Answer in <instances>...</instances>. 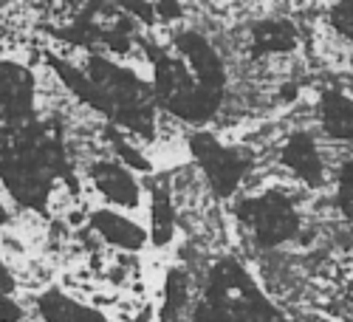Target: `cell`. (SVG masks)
<instances>
[{
  "label": "cell",
  "mask_w": 353,
  "mask_h": 322,
  "mask_svg": "<svg viewBox=\"0 0 353 322\" xmlns=\"http://www.w3.org/2000/svg\"><path fill=\"white\" fill-rule=\"evenodd\" d=\"M175 57L187 66V71L192 74V79L201 88L223 94V88H226L223 57L201 32H181L179 37H175Z\"/></svg>",
  "instance_id": "3957f363"
},
{
  "label": "cell",
  "mask_w": 353,
  "mask_h": 322,
  "mask_svg": "<svg viewBox=\"0 0 353 322\" xmlns=\"http://www.w3.org/2000/svg\"><path fill=\"white\" fill-rule=\"evenodd\" d=\"M190 150L198 159L203 179H207V184L218 198H229L243 187L252 167V156L246 148L223 144L212 133H195L190 139Z\"/></svg>",
  "instance_id": "7a4b0ae2"
},
{
  "label": "cell",
  "mask_w": 353,
  "mask_h": 322,
  "mask_svg": "<svg viewBox=\"0 0 353 322\" xmlns=\"http://www.w3.org/2000/svg\"><path fill=\"white\" fill-rule=\"evenodd\" d=\"M238 215L260 249H280L297 241L303 232V215L297 201L280 187H269L249 195L241 203Z\"/></svg>",
  "instance_id": "6da1fadb"
},
{
  "label": "cell",
  "mask_w": 353,
  "mask_h": 322,
  "mask_svg": "<svg viewBox=\"0 0 353 322\" xmlns=\"http://www.w3.org/2000/svg\"><path fill=\"white\" fill-rule=\"evenodd\" d=\"M20 319H23V308L12 297H0V322H20Z\"/></svg>",
  "instance_id": "7c38bea8"
},
{
  "label": "cell",
  "mask_w": 353,
  "mask_h": 322,
  "mask_svg": "<svg viewBox=\"0 0 353 322\" xmlns=\"http://www.w3.org/2000/svg\"><path fill=\"white\" fill-rule=\"evenodd\" d=\"M150 221H153V241L159 243V246H164V243H170L172 238H175V207H172V201L167 198V192H156L153 195V207H150Z\"/></svg>",
  "instance_id": "8fae6325"
},
{
  "label": "cell",
  "mask_w": 353,
  "mask_h": 322,
  "mask_svg": "<svg viewBox=\"0 0 353 322\" xmlns=\"http://www.w3.org/2000/svg\"><path fill=\"white\" fill-rule=\"evenodd\" d=\"M37 316L40 322H108V316L88 303H79L71 294L48 288L37 294Z\"/></svg>",
  "instance_id": "ba28073f"
},
{
  "label": "cell",
  "mask_w": 353,
  "mask_h": 322,
  "mask_svg": "<svg viewBox=\"0 0 353 322\" xmlns=\"http://www.w3.org/2000/svg\"><path fill=\"white\" fill-rule=\"evenodd\" d=\"M88 179H91V187L110 210L122 212V210H136L141 203L144 192L139 179L119 161H94L91 170H88Z\"/></svg>",
  "instance_id": "5b68a950"
},
{
  "label": "cell",
  "mask_w": 353,
  "mask_h": 322,
  "mask_svg": "<svg viewBox=\"0 0 353 322\" xmlns=\"http://www.w3.org/2000/svg\"><path fill=\"white\" fill-rule=\"evenodd\" d=\"M88 226H91V232L108 246H116L122 252H141L147 246V241H150V235H147V229L128 218L125 212L119 210H110V207H97L88 212Z\"/></svg>",
  "instance_id": "8992f818"
},
{
  "label": "cell",
  "mask_w": 353,
  "mask_h": 322,
  "mask_svg": "<svg viewBox=\"0 0 353 322\" xmlns=\"http://www.w3.org/2000/svg\"><path fill=\"white\" fill-rule=\"evenodd\" d=\"M280 161L283 167L305 187H322L328 181V161L322 156L316 139L308 130H294L285 136L280 148Z\"/></svg>",
  "instance_id": "277c9868"
},
{
  "label": "cell",
  "mask_w": 353,
  "mask_h": 322,
  "mask_svg": "<svg viewBox=\"0 0 353 322\" xmlns=\"http://www.w3.org/2000/svg\"><path fill=\"white\" fill-rule=\"evenodd\" d=\"M297 48V28L288 20H260L249 28V51L257 57H280Z\"/></svg>",
  "instance_id": "9c48e42d"
},
{
  "label": "cell",
  "mask_w": 353,
  "mask_h": 322,
  "mask_svg": "<svg viewBox=\"0 0 353 322\" xmlns=\"http://www.w3.org/2000/svg\"><path fill=\"white\" fill-rule=\"evenodd\" d=\"M319 130L334 141H353V99L339 88H325L319 97Z\"/></svg>",
  "instance_id": "52a82bcc"
},
{
  "label": "cell",
  "mask_w": 353,
  "mask_h": 322,
  "mask_svg": "<svg viewBox=\"0 0 353 322\" xmlns=\"http://www.w3.org/2000/svg\"><path fill=\"white\" fill-rule=\"evenodd\" d=\"M190 316V280L181 269H172L161 288L159 322H181Z\"/></svg>",
  "instance_id": "30bf717a"
}]
</instances>
